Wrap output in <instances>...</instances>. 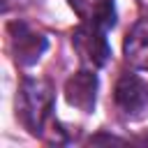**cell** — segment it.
I'll return each mask as SVG.
<instances>
[{
  "label": "cell",
  "mask_w": 148,
  "mask_h": 148,
  "mask_svg": "<svg viewBox=\"0 0 148 148\" xmlns=\"http://www.w3.org/2000/svg\"><path fill=\"white\" fill-rule=\"evenodd\" d=\"M16 118L35 136H44L46 127L53 125L56 92L49 81L25 76L16 88Z\"/></svg>",
  "instance_id": "1"
},
{
  "label": "cell",
  "mask_w": 148,
  "mask_h": 148,
  "mask_svg": "<svg viewBox=\"0 0 148 148\" xmlns=\"http://www.w3.org/2000/svg\"><path fill=\"white\" fill-rule=\"evenodd\" d=\"M7 37H9L12 58L21 67H30V65L39 62V58L49 49V39L42 32H37L35 28H30L21 18L18 21H12L7 25Z\"/></svg>",
  "instance_id": "2"
},
{
  "label": "cell",
  "mask_w": 148,
  "mask_h": 148,
  "mask_svg": "<svg viewBox=\"0 0 148 148\" xmlns=\"http://www.w3.org/2000/svg\"><path fill=\"white\" fill-rule=\"evenodd\" d=\"M72 44H74V51L79 53L81 62L92 67V69L104 67L111 58V46L106 42V30L95 25V23L81 21L72 32Z\"/></svg>",
  "instance_id": "3"
},
{
  "label": "cell",
  "mask_w": 148,
  "mask_h": 148,
  "mask_svg": "<svg viewBox=\"0 0 148 148\" xmlns=\"http://www.w3.org/2000/svg\"><path fill=\"white\" fill-rule=\"evenodd\" d=\"M113 102L125 118H130V120L141 118L143 111L148 109V83L139 74H130V72L123 74L116 81Z\"/></svg>",
  "instance_id": "4"
},
{
  "label": "cell",
  "mask_w": 148,
  "mask_h": 148,
  "mask_svg": "<svg viewBox=\"0 0 148 148\" xmlns=\"http://www.w3.org/2000/svg\"><path fill=\"white\" fill-rule=\"evenodd\" d=\"M97 90H99V79L92 72V67L76 72L65 81V99H67V104L79 109V111H83V113H92L95 111Z\"/></svg>",
  "instance_id": "5"
},
{
  "label": "cell",
  "mask_w": 148,
  "mask_h": 148,
  "mask_svg": "<svg viewBox=\"0 0 148 148\" xmlns=\"http://www.w3.org/2000/svg\"><path fill=\"white\" fill-rule=\"evenodd\" d=\"M123 53L134 69H148V16L132 25L123 42Z\"/></svg>",
  "instance_id": "6"
},
{
  "label": "cell",
  "mask_w": 148,
  "mask_h": 148,
  "mask_svg": "<svg viewBox=\"0 0 148 148\" xmlns=\"http://www.w3.org/2000/svg\"><path fill=\"white\" fill-rule=\"evenodd\" d=\"M69 5L86 23H95L104 30L116 25V0H69Z\"/></svg>",
  "instance_id": "7"
},
{
  "label": "cell",
  "mask_w": 148,
  "mask_h": 148,
  "mask_svg": "<svg viewBox=\"0 0 148 148\" xmlns=\"http://www.w3.org/2000/svg\"><path fill=\"white\" fill-rule=\"evenodd\" d=\"M99 141H106V143H123V139H118V136H109V134L90 136V143H99Z\"/></svg>",
  "instance_id": "8"
},
{
  "label": "cell",
  "mask_w": 148,
  "mask_h": 148,
  "mask_svg": "<svg viewBox=\"0 0 148 148\" xmlns=\"http://www.w3.org/2000/svg\"><path fill=\"white\" fill-rule=\"evenodd\" d=\"M134 141H139V143H148V132H143V134H139Z\"/></svg>",
  "instance_id": "9"
}]
</instances>
